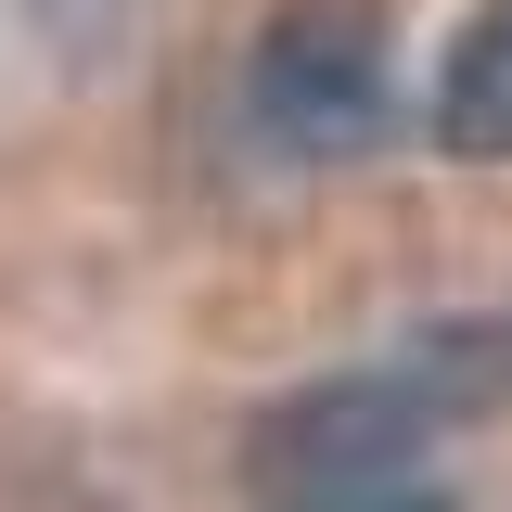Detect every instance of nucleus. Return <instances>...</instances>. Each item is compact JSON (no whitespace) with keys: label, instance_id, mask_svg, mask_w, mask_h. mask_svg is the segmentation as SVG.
I'll use <instances>...</instances> for the list:
<instances>
[{"label":"nucleus","instance_id":"nucleus-1","mask_svg":"<svg viewBox=\"0 0 512 512\" xmlns=\"http://www.w3.org/2000/svg\"><path fill=\"white\" fill-rule=\"evenodd\" d=\"M474 410H512V320H436L410 333L397 359L372 372H333V384H295L269 397L244 436V487L282 512H346V500H384L448 423Z\"/></svg>","mask_w":512,"mask_h":512},{"label":"nucleus","instance_id":"nucleus-2","mask_svg":"<svg viewBox=\"0 0 512 512\" xmlns=\"http://www.w3.org/2000/svg\"><path fill=\"white\" fill-rule=\"evenodd\" d=\"M384 90H397V64H384L372 0H282L244 52V116L282 154H359L384 128Z\"/></svg>","mask_w":512,"mask_h":512},{"label":"nucleus","instance_id":"nucleus-3","mask_svg":"<svg viewBox=\"0 0 512 512\" xmlns=\"http://www.w3.org/2000/svg\"><path fill=\"white\" fill-rule=\"evenodd\" d=\"M436 154L461 167H500L512 154V0H487L474 26H461V52L436 77Z\"/></svg>","mask_w":512,"mask_h":512},{"label":"nucleus","instance_id":"nucleus-4","mask_svg":"<svg viewBox=\"0 0 512 512\" xmlns=\"http://www.w3.org/2000/svg\"><path fill=\"white\" fill-rule=\"evenodd\" d=\"M346 512H461V500H423V487H384V500H346Z\"/></svg>","mask_w":512,"mask_h":512}]
</instances>
